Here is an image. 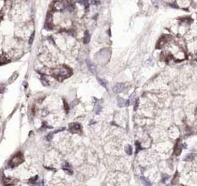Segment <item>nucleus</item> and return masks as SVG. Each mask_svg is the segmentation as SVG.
<instances>
[{
    "label": "nucleus",
    "mask_w": 197,
    "mask_h": 186,
    "mask_svg": "<svg viewBox=\"0 0 197 186\" xmlns=\"http://www.w3.org/2000/svg\"><path fill=\"white\" fill-rule=\"evenodd\" d=\"M166 180H167V179H168V175H165V176H164V178H163V182H164V181H165V180H166Z\"/></svg>",
    "instance_id": "obj_24"
},
{
    "label": "nucleus",
    "mask_w": 197,
    "mask_h": 186,
    "mask_svg": "<svg viewBox=\"0 0 197 186\" xmlns=\"http://www.w3.org/2000/svg\"><path fill=\"white\" fill-rule=\"evenodd\" d=\"M54 6L56 10H62L65 7V5H64L63 2H62V1H56L54 3Z\"/></svg>",
    "instance_id": "obj_6"
},
{
    "label": "nucleus",
    "mask_w": 197,
    "mask_h": 186,
    "mask_svg": "<svg viewBox=\"0 0 197 186\" xmlns=\"http://www.w3.org/2000/svg\"><path fill=\"white\" fill-rule=\"evenodd\" d=\"M88 1L89 0H79V3H80L82 4H84V5H86L87 3H88Z\"/></svg>",
    "instance_id": "obj_21"
},
{
    "label": "nucleus",
    "mask_w": 197,
    "mask_h": 186,
    "mask_svg": "<svg viewBox=\"0 0 197 186\" xmlns=\"http://www.w3.org/2000/svg\"><path fill=\"white\" fill-rule=\"evenodd\" d=\"M97 81H98V82H99V83L102 87H104V88H106L107 85H106V82L105 81V79H102L98 78V79H97Z\"/></svg>",
    "instance_id": "obj_13"
},
{
    "label": "nucleus",
    "mask_w": 197,
    "mask_h": 186,
    "mask_svg": "<svg viewBox=\"0 0 197 186\" xmlns=\"http://www.w3.org/2000/svg\"><path fill=\"white\" fill-rule=\"evenodd\" d=\"M125 151L128 155H132L133 154V148L131 145H127L125 148Z\"/></svg>",
    "instance_id": "obj_12"
},
{
    "label": "nucleus",
    "mask_w": 197,
    "mask_h": 186,
    "mask_svg": "<svg viewBox=\"0 0 197 186\" xmlns=\"http://www.w3.org/2000/svg\"><path fill=\"white\" fill-rule=\"evenodd\" d=\"M126 100H125L124 99L122 98H120V97H118L117 98V104L119 107H123V106H126Z\"/></svg>",
    "instance_id": "obj_9"
},
{
    "label": "nucleus",
    "mask_w": 197,
    "mask_h": 186,
    "mask_svg": "<svg viewBox=\"0 0 197 186\" xmlns=\"http://www.w3.org/2000/svg\"><path fill=\"white\" fill-rule=\"evenodd\" d=\"M24 161V157L23 155L21 152H18L16 155H15L13 156V158L10 160V161L9 162V166L10 168H13L15 166H18L19 165H20L21 163H23Z\"/></svg>",
    "instance_id": "obj_2"
},
{
    "label": "nucleus",
    "mask_w": 197,
    "mask_h": 186,
    "mask_svg": "<svg viewBox=\"0 0 197 186\" xmlns=\"http://www.w3.org/2000/svg\"><path fill=\"white\" fill-rule=\"evenodd\" d=\"M123 84L122 83H118V84H116L114 86H113V91L116 92V93H119V92H121L123 89Z\"/></svg>",
    "instance_id": "obj_5"
},
{
    "label": "nucleus",
    "mask_w": 197,
    "mask_h": 186,
    "mask_svg": "<svg viewBox=\"0 0 197 186\" xmlns=\"http://www.w3.org/2000/svg\"><path fill=\"white\" fill-rule=\"evenodd\" d=\"M85 63H86L87 67H88L89 70L92 73L95 74V73L96 72V65H95L94 64H93L89 60H86Z\"/></svg>",
    "instance_id": "obj_3"
},
{
    "label": "nucleus",
    "mask_w": 197,
    "mask_h": 186,
    "mask_svg": "<svg viewBox=\"0 0 197 186\" xmlns=\"http://www.w3.org/2000/svg\"><path fill=\"white\" fill-rule=\"evenodd\" d=\"M91 3H92L93 5H96V4H99V2L97 1V0H93V1L91 2Z\"/></svg>",
    "instance_id": "obj_22"
},
{
    "label": "nucleus",
    "mask_w": 197,
    "mask_h": 186,
    "mask_svg": "<svg viewBox=\"0 0 197 186\" xmlns=\"http://www.w3.org/2000/svg\"><path fill=\"white\" fill-rule=\"evenodd\" d=\"M34 35H35V32L32 33V36H31V38H30V40H29V43H32V41H33V39H34Z\"/></svg>",
    "instance_id": "obj_23"
},
{
    "label": "nucleus",
    "mask_w": 197,
    "mask_h": 186,
    "mask_svg": "<svg viewBox=\"0 0 197 186\" xmlns=\"http://www.w3.org/2000/svg\"><path fill=\"white\" fill-rule=\"evenodd\" d=\"M64 107H65V109L66 111H69V106H68V104L66 103V102H65L64 100Z\"/></svg>",
    "instance_id": "obj_20"
},
{
    "label": "nucleus",
    "mask_w": 197,
    "mask_h": 186,
    "mask_svg": "<svg viewBox=\"0 0 197 186\" xmlns=\"http://www.w3.org/2000/svg\"><path fill=\"white\" fill-rule=\"evenodd\" d=\"M69 129L72 132H77L78 131L81 130V125L79 123H72L69 125Z\"/></svg>",
    "instance_id": "obj_4"
},
{
    "label": "nucleus",
    "mask_w": 197,
    "mask_h": 186,
    "mask_svg": "<svg viewBox=\"0 0 197 186\" xmlns=\"http://www.w3.org/2000/svg\"><path fill=\"white\" fill-rule=\"evenodd\" d=\"M62 169L66 172L68 173L69 175H72L73 174V172H72V169H71V166L68 164V163H65L62 165Z\"/></svg>",
    "instance_id": "obj_7"
},
{
    "label": "nucleus",
    "mask_w": 197,
    "mask_h": 186,
    "mask_svg": "<svg viewBox=\"0 0 197 186\" xmlns=\"http://www.w3.org/2000/svg\"><path fill=\"white\" fill-rule=\"evenodd\" d=\"M152 2L153 3H156L158 2V0H152Z\"/></svg>",
    "instance_id": "obj_25"
},
{
    "label": "nucleus",
    "mask_w": 197,
    "mask_h": 186,
    "mask_svg": "<svg viewBox=\"0 0 197 186\" xmlns=\"http://www.w3.org/2000/svg\"><path fill=\"white\" fill-rule=\"evenodd\" d=\"M38 178H39V176H38V175L35 176L33 178L29 179V182H31V184H35V181H36V180H38Z\"/></svg>",
    "instance_id": "obj_17"
},
{
    "label": "nucleus",
    "mask_w": 197,
    "mask_h": 186,
    "mask_svg": "<svg viewBox=\"0 0 197 186\" xmlns=\"http://www.w3.org/2000/svg\"><path fill=\"white\" fill-rule=\"evenodd\" d=\"M51 74L59 81H62L65 78L69 77L72 75V71L69 68L65 66H60L56 69H53Z\"/></svg>",
    "instance_id": "obj_1"
},
{
    "label": "nucleus",
    "mask_w": 197,
    "mask_h": 186,
    "mask_svg": "<svg viewBox=\"0 0 197 186\" xmlns=\"http://www.w3.org/2000/svg\"><path fill=\"white\" fill-rule=\"evenodd\" d=\"M55 132H52V133H49L48 135H47V137H46V138H47V140L48 141H51V139H52V136H53V134H54Z\"/></svg>",
    "instance_id": "obj_19"
},
{
    "label": "nucleus",
    "mask_w": 197,
    "mask_h": 186,
    "mask_svg": "<svg viewBox=\"0 0 197 186\" xmlns=\"http://www.w3.org/2000/svg\"><path fill=\"white\" fill-rule=\"evenodd\" d=\"M135 145H136V148H137V150H136V153H138V152H139L140 150H142V147H141V145H140L139 142H135Z\"/></svg>",
    "instance_id": "obj_16"
},
{
    "label": "nucleus",
    "mask_w": 197,
    "mask_h": 186,
    "mask_svg": "<svg viewBox=\"0 0 197 186\" xmlns=\"http://www.w3.org/2000/svg\"><path fill=\"white\" fill-rule=\"evenodd\" d=\"M66 9H67V10H68L69 12H73V10H74V6H73V4H69V5L66 6Z\"/></svg>",
    "instance_id": "obj_15"
},
{
    "label": "nucleus",
    "mask_w": 197,
    "mask_h": 186,
    "mask_svg": "<svg viewBox=\"0 0 197 186\" xmlns=\"http://www.w3.org/2000/svg\"><path fill=\"white\" fill-rule=\"evenodd\" d=\"M141 181L143 182V184H144L145 185H151L150 181H149L146 178H145L144 176H142V177H141Z\"/></svg>",
    "instance_id": "obj_14"
},
{
    "label": "nucleus",
    "mask_w": 197,
    "mask_h": 186,
    "mask_svg": "<svg viewBox=\"0 0 197 186\" xmlns=\"http://www.w3.org/2000/svg\"><path fill=\"white\" fill-rule=\"evenodd\" d=\"M3 181L5 184H14L15 181H17V180H14L12 178H3Z\"/></svg>",
    "instance_id": "obj_8"
},
{
    "label": "nucleus",
    "mask_w": 197,
    "mask_h": 186,
    "mask_svg": "<svg viewBox=\"0 0 197 186\" xmlns=\"http://www.w3.org/2000/svg\"><path fill=\"white\" fill-rule=\"evenodd\" d=\"M90 41V35L89 34L88 32H85V36H84V39H83V42L85 44H88Z\"/></svg>",
    "instance_id": "obj_10"
},
{
    "label": "nucleus",
    "mask_w": 197,
    "mask_h": 186,
    "mask_svg": "<svg viewBox=\"0 0 197 186\" xmlns=\"http://www.w3.org/2000/svg\"><path fill=\"white\" fill-rule=\"evenodd\" d=\"M17 76H18V74H17V73H15V74L13 75V76H12V77L9 79V83H11L12 82H13V81L15 80V79L17 78Z\"/></svg>",
    "instance_id": "obj_18"
},
{
    "label": "nucleus",
    "mask_w": 197,
    "mask_h": 186,
    "mask_svg": "<svg viewBox=\"0 0 197 186\" xmlns=\"http://www.w3.org/2000/svg\"><path fill=\"white\" fill-rule=\"evenodd\" d=\"M101 110H102V106L100 105L99 103H96V105H95V108H94V111H95V113L99 115L100 112H101Z\"/></svg>",
    "instance_id": "obj_11"
}]
</instances>
